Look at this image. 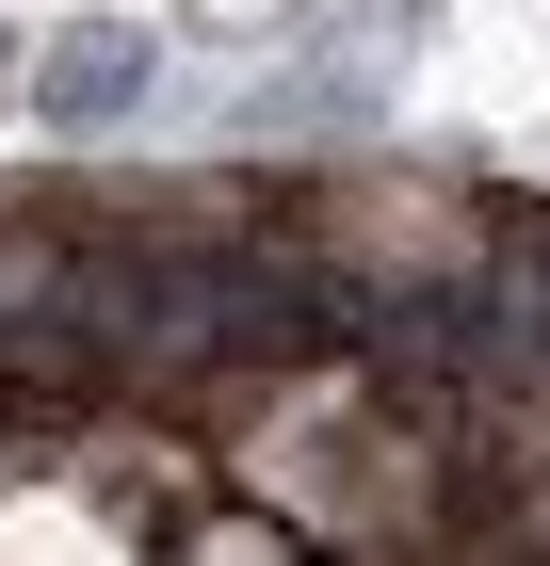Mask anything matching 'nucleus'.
Wrapping results in <instances>:
<instances>
[{
    "label": "nucleus",
    "instance_id": "nucleus-1",
    "mask_svg": "<svg viewBox=\"0 0 550 566\" xmlns=\"http://www.w3.org/2000/svg\"><path fill=\"white\" fill-rule=\"evenodd\" d=\"M33 97L65 114V130H97V114H129V97H146V33H65Z\"/></svg>",
    "mask_w": 550,
    "mask_h": 566
}]
</instances>
